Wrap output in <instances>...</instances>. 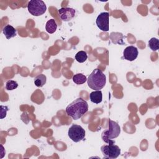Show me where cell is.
Listing matches in <instances>:
<instances>
[{"instance_id": "11", "label": "cell", "mask_w": 159, "mask_h": 159, "mask_svg": "<svg viewBox=\"0 0 159 159\" xmlns=\"http://www.w3.org/2000/svg\"><path fill=\"white\" fill-rule=\"evenodd\" d=\"M2 33L4 34L7 39H10L16 36L17 30L12 25L7 24L3 27Z\"/></svg>"}, {"instance_id": "3", "label": "cell", "mask_w": 159, "mask_h": 159, "mask_svg": "<svg viewBox=\"0 0 159 159\" xmlns=\"http://www.w3.org/2000/svg\"><path fill=\"white\" fill-rule=\"evenodd\" d=\"M120 133V127L115 121L111 119L108 120V129L102 132L101 138L104 142L107 143H114L112 139L117 138Z\"/></svg>"}, {"instance_id": "16", "label": "cell", "mask_w": 159, "mask_h": 159, "mask_svg": "<svg viewBox=\"0 0 159 159\" xmlns=\"http://www.w3.org/2000/svg\"><path fill=\"white\" fill-rule=\"evenodd\" d=\"M148 47L152 51H157L159 48V40L155 37L151 38L148 41Z\"/></svg>"}, {"instance_id": "15", "label": "cell", "mask_w": 159, "mask_h": 159, "mask_svg": "<svg viewBox=\"0 0 159 159\" xmlns=\"http://www.w3.org/2000/svg\"><path fill=\"white\" fill-rule=\"evenodd\" d=\"M73 81L76 84H84L86 81V76L81 73H77L73 76Z\"/></svg>"}, {"instance_id": "7", "label": "cell", "mask_w": 159, "mask_h": 159, "mask_svg": "<svg viewBox=\"0 0 159 159\" xmlns=\"http://www.w3.org/2000/svg\"><path fill=\"white\" fill-rule=\"evenodd\" d=\"M109 12H102L96 18V24L98 27L103 32H107L109 30Z\"/></svg>"}, {"instance_id": "14", "label": "cell", "mask_w": 159, "mask_h": 159, "mask_svg": "<svg viewBox=\"0 0 159 159\" xmlns=\"http://www.w3.org/2000/svg\"><path fill=\"white\" fill-rule=\"evenodd\" d=\"M47 81V77L43 74H40L34 78V84L37 87H42Z\"/></svg>"}, {"instance_id": "1", "label": "cell", "mask_w": 159, "mask_h": 159, "mask_svg": "<svg viewBox=\"0 0 159 159\" xmlns=\"http://www.w3.org/2000/svg\"><path fill=\"white\" fill-rule=\"evenodd\" d=\"M88 111V102L81 98L76 99L67 106L65 111L68 116L74 120L80 119Z\"/></svg>"}, {"instance_id": "10", "label": "cell", "mask_w": 159, "mask_h": 159, "mask_svg": "<svg viewBox=\"0 0 159 159\" xmlns=\"http://www.w3.org/2000/svg\"><path fill=\"white\" fill-rule=\"evenodd\" d=\"M124 38H125L122 33L120 32H111L109 35V39L114 44L124 45L125 43L123 41Z\"/></svg>"}, {"instance_id": "19", "label": "cell", "mask_w": 159, "mask_h": 159, "mask_svg": "<svg viewBox=\"0 0 159 159\" xmlns=\"http://www.w3.org/2000/svg\"><path fill=\"white\" fill-rule=\"evenodd\" d=\"M1 119H3L6 116V112L8 111V107L7 106H1Z\"/></svg>"}, {"instance_id": "8", "label": "cell", "mask_w": 159, "mask_h": 159, "mask_svg": "<svg viewBox=\"0 0 159 159\" xmlns=\"http://www.w3.org/2000/svg\"><path fill=\"white\" fill-rule=\"evenodd\" d=\"M75 10L70 7H61L58 10L60 18L65 22L71 20L75 17Z\"/></svg>"}, {"instance_id": "13", "label": "cell", "mask_w": 159, "mask_h": 159, "mask_svg": "<svg viewBox=\"0 0 159 159\" xmlns=\"http://www.w3.org/2000/svg\"><path fill=\"white\" fill-rule=\"evenodd\" d=\"M57 29V24L53 19L48 20L45 25V29L49 34H53Z\"/></svg>"}, {"instance_id": "6", "label": "cell", "mask_w": 159, "mask_h": 159, "mask_svg": "<svg viewBox=\"0 0 159 159\" xmlns=\"http://www.w3.org/2000/svg\"><path fill=\"white\" fill-rule=\"evenodd\" d=\"M86 132L84 129L80 125L73 124L68 129V135L74 142H78L83 140L85 137Z\"/></svg>"}, {"instance_id": "17", "label": "cell", "mask_w": 159, "mask_h": 159, "mask_svg": "<svg viewBox=\"0 0 159 159\" xmlns=\"http://www.w3.org/2000/svg\"><path fill=\"white\" fill-rule=\"evenodd\" d=\"M75 60L79 63L84 62L88 58V55L85 51H79L75 55Z\"/></svg>"}, {"instance_id": "18", "label": "cell", "mask_w": 159, "mask_h": 159, "mask_svg": "<svg viewBox=\"0 0 159 159\" xmlns=\"http://www.w3.org/2000/svg\"><path fill=\"white\" fill-rule=\"evenodd\" d=\"M18 87V83L14 80H9L6 83L5 88L8 91H12Z\"/></svg>"}, {"instance_id": "2", "label": "cell", "mask_w": 159, "mask_h": 159, "mask_svg": "<svg viewBox=\"0 0 159 159\" xmlns=\"http://www.w3.org/2000/svg\"><path fill=\"white\" fill-rule=\"evenodd\" d=\"M88 86L94 90H100L106 83V76L99 69H94L87 79Z\"/></svg>"}, {"instance_id": "9", "label": "cell", "mask_w": 159, "mask_h": 159, "mask_svg": "<svg viewBox=\"0 0 159 159\" xmlns=\"http://www.w3.org/2000/svg\"><path fill=\"white\" fill-rule=\"evenodd\" d=\"M139 55V52L137 47L130 45L127 47L123 52L124 58L130 61L135 60Z\"/></svg>"}, {"instance_id": "4", "label": "cell", "mask_w": 159, "mask_h": 159, "mask_svg": "<svg viewBox=\"0 0 159 159\" xmlns=\"http://www.w3.org/2000/svg\"><path fill=\"white\" fill-rule=\"evenodd\" d=\"M27 9L30 14L37 17L43 15L46 12L47 6L42 0H31L28 3Z\"/></svg>"}, {"instance_id": "12", "label": "cell", "mask_w": 159, "mask_h": 159, "mask_svg": "<svg viewBox=\"0 0 159 159\" xmlns=\"http://www.w3.org/2000/svg\"><path fill=\"white\" fill-rule=\"evenodd\" d=\"M90 101L94 104H99L102 100V93L101 90H96L89 94Z\"/></svg>"}, {"instance_id": "5", "label": "cell", "mask_w": 159, "mask_h": 159, "mask_svg": "<svg viewBox=\"0 0 159 159\" xmlns=\"http://www.w3.org/2000/svg\"><path fill=\"white\" fill-rule=\"evenodd\" d=\"M101 152L104 158L114 159L117 158L120 154V148L114 143H107L101 147Z\"/></svg>"}]
</instances>
